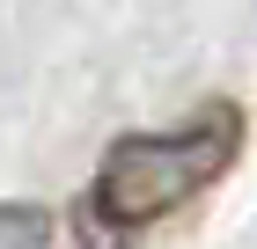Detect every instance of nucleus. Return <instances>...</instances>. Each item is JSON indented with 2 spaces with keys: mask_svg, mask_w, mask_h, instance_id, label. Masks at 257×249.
<instances>
[{
  "mask_svg": "<svg viewBox=\"0 0 257 249\" xmlns=\"http://www.w3.org/2000/svg\"><path fill=\"white\" fill-rule=\"evenodd\" d=\"M0 249H52V220L37 205H0Z\"/></svg>",
  "mask_w": 257,
  "mask_h": 249,
  "instance_id": "nucleus-2",
  "label": "nucleus"
},
{
  "mask_svg": "<svg viewBox=\"0 0 257 249\" xmlns=\"http://www.w3.org/2000/svg\"><path fill=\"white\" fill-rule=\"evenodd\" d=\"M242 147V110L235 103H206L177 132H125L103 154L96 183L81 198V249H118L125 234L169 220L191 205Z\"/></svg>",
  "mask_w": 257,
  "mask_h": 249,
  "instance_id": "nucleus-1",
  "label": "nucleus"
}]
</instances>
